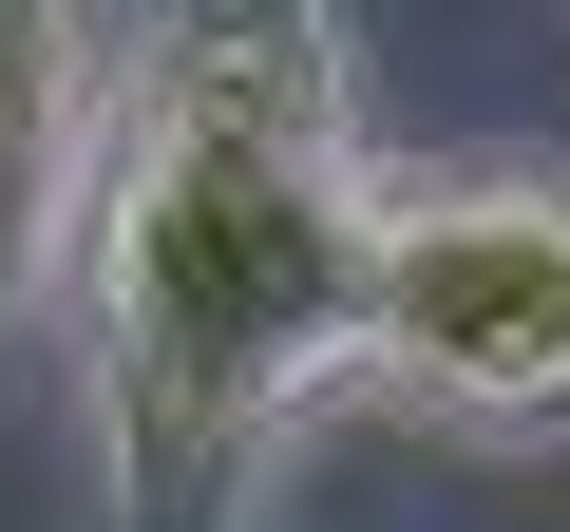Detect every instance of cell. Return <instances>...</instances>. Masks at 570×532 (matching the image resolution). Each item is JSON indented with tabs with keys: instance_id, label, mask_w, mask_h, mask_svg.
Masks as SVG:
<instances>
[{
	"instance_id": "obj_3",
	"label": "cell",
	"mask_w": 570,
	"mask_h": 532,
	"mask_svg": "<svg viewBox=\"0 0 570 532\" xmlns=\"http://www.w3.org/2000/svg\"><path fill=\"white\" fill-rule=\"evenodd\" d=\"M96 171V0H0V381H20Z\"/></svg>"
},
{
	"instance_id": "obj_2",
	"label": "cell",
	"mask_w": 570,
	"mask_h": 532,
	"mask_svg": "<svg viewBox=\"0 0 570 532\" xmlns=\"http://www.w3.org/2000/svg\"><path fill=\"white\" fill-rule=\"evenodd\" d=\"M343 400H381L419 437H475V456H551L570 437V171H532V152L381 171Z\"/></svg>"
},
{
	"instance_id": "obj_1",
	"label": "cell",
	"mask_w": 570,
	"mask_h": 532,
	"mask_svg": "<svg viewBox=\"0 0 570 532\" xmlns=\"http://www.w3.org/2000/svg\"><path fill=\"white\" fill-rule=\"evenodd\" d=\"M362 209L381 152H362L343 0H134V39L96 58V171L58 247L115 532L266 513V475L343 400Z\"/></svg>"
}]
</instances>
